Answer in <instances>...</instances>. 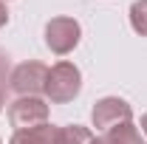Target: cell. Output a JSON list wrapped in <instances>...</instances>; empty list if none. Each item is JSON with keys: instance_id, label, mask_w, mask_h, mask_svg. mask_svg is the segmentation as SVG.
I'll return each instance as SVG.
<instances>
[{"instance_id": "obj_1", "label": "cell", "mask_w": 147, "mask_h": 144, "mask_svg": "<svg viewBox=\"0 0 147 144\" xmlns=\"http://www.w3.org/2000/svg\"><path fill=\"white\" fill-rule=\"evenodd\" d=\"M79 90H82V73H79V68L74 62L62 59L54 68H48V79H45V90H42L48 102L68 105V102H74L79 96Z\"/></svg>"}, {"instance_id": "obj_2", "label": "cell", "mask_w": 147, "mask_h": 144, "mask_svg": "<svg viewBox=\"0 0 147 144\" xmlns=\"http://www.w3.org/2000/svg\"><path fill=\"white\" fill-rule=\"evenodd\" d=\"M79 37H82V28L74 17H54L45 23V45L59 57L71 54L79 45Z\"/></svg>"}, {"instance_id": "obj_3", "label": "cell", "mask_w": 147, "mask_h": 144, "mask_svg": "<svg viewBox=\"0 0 147 144\" xmlns=\"http://www.w3.org/2000/svg\"><path fill=\"white\" fill-rule=\"evenodd\" d=\"M45 79H48V68L37 59H28V62H20L11 71L9 88L17 96H40L45 90Z\"/></svg>"}, {"instance_id": "obj_4", "label": "cell", "mask_w": 147, "mask_h": 144, "mask_svg": "<svg viewBox=\"0 0 147 144\" xmlns=\"http://www.w3.org/2000/svg\"><path fill=\"white\" fill-rule=\"evenodd\" d=\"M9 122L14 130H28V127L45 124L48 122V105L40 96H17L9 105Z\"/></svg>"}, {"instance_id": "obj_5", "label": "cell", "mask_w": 147, "mask_h": 144, "mask_svg": "<svg viewBox=\"0 0 147 144\" xmlns=\"http://www.w3.org/2000/svg\"><path fill=\"white\" fill-rule=\"evenodd\" d=\"M91 119H93V127L96 130H105L108 133L110 127H116V124L133 122V108H130L125 99H119V96H105V99H99L93 105Z\"/></svg>"}, {"instance_id": "obj_6", "label": "cell", "mask_w": 147, "mask_h": 144, "mask_svg": "<svg viewBox=\"0 0 147 144\" xmlns=\"http://www.w3.org/2000/svg\"><path fill=\"white\" fill-rule=\"evenodd\" d=\"M9 144H57V127L54 124H37L28 130H14Z\"/></svg>"}, {"instance_id": "obj_7", "label": "cell", "mask_w": 147, "mask_h": 144, "mask_svg": "<svg viewBox=\"0 0 147 144\" xmlns=\"http://www.w3.org/2000/svg\"><path fill=\"white\" fill-rule=\"evenodd\" d=\"M105 141L108 144H147L142 139V133L133 127V122H125V124H116L105 133Z\"/></svg>"}, {"instance_id": "obj_8", "label": "cell", "mask_w": 147, "mask_h": 144, "mask_svg": "<svg viewBox=\"0 0 147 144\" xmlns=\"http://www.w3.org/2000/svg\"><path fill=\"white\" fill-rule=\"evenodd\" d=\"M93 133L82 124H65L57 127V144H91Z\"/></svg>"}, {"instance_id": "obj_9", "label": "cell", "mask_w": 147, "mask_h": 144, "mask_svg": "<svg viewBox=\"0 0 147 144\" xmlns=\"http://www.w3.org/2000/svg\"><path fill=\"white\" fill-rule=\"evenodd\" d=\"M130 26L136 34L147 37V0H136L130 6Z\"/></svg>"}, {"instance_id": "obj_10", "label": "cell", "mask_w": 147, "mask_h": 144, "mask_svg": "<svg viewBox=\"0 0 147 144\" xmlns=\"http://www.w3.org/2000/svg\"><path fill=\"white\" fill-rule=\"evenodd\" d=\"M11 79V59L6 51H0V90L6 93V82Z\"/></svg>"}, {"instance_id": "obj_11", "label": "cell", "mask_w": 147, "mask_h": 144, "mask_svg": "<svg viewBox=\"0 0 147 144\" xmlns=\"http://www.w3.org/2000/svg\"><path fill=\"white\" fill-rule=\"evenodd\" d=\"M6 23H9V9H6V3L0 0V28H3Z\"/></svg>"}, {"instance_id": "obj_12", "label": "cell", "mask_w": 147, "mask_h": 144, "mask_svg": "<svg viewBox=\"0 0 147 144\" xmlns=\"http://www.w3.org/2000/svg\"><path fill=\"white\" fill-rule=\"evenodd\" d=\"M142 130H144V136H147V113L142 116Z\"/></svg>"}, {"instance_id": "obj_13", "label": "cell", "mask_w": 147, "mask_h": 144, "mask_svg": "<svg viewBox=\"0 0 147 144\" xmlns=\"http://www.w3.org/2000/svg\"><path fill=\"white\" fill-rule=\"evenodd\" d=\"M3 105H6V93L0 90V110H3Z\"/></svg>"}, {"instance_id": "obj_14", "label": "cell", "mask_w": 147, "mask_h": 144, "mask_svg": "<svg viewBox=\"0 0 147 144\" xmlns=\"http://www.w3.org/2000/svg\"><path fill=\"white\" fill-rule=\"evenodd\" d=\"M91 144H108V141H105V136H102V139H93Z\"/></svg>"}, {"instance_id": "obj_15", "label": "cell", "mask_w": 147, "mask_h": 144, "mask_svg": "<svg viewBox=\"0 0 147 144\" xmlns=\"http://www.w3.org/2000/svg\"><path fill=\"white\" fill-rule=\"evenodd\" d=\"M0 144H3V141H0Z\"/></svg>"}]
</instances>
